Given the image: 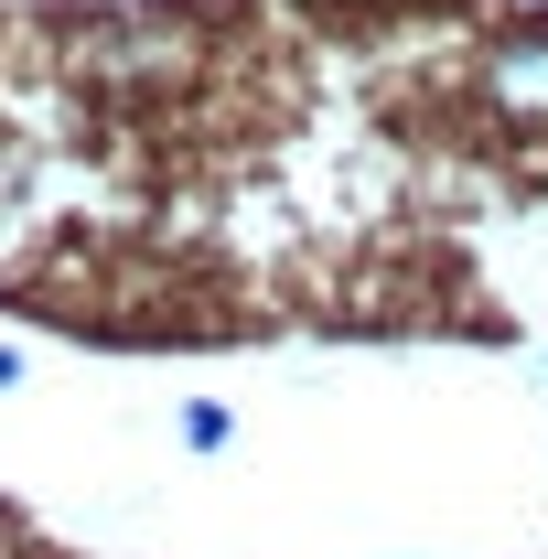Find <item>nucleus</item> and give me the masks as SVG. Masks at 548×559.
Instances as JSON below:
<instances>
[{"mask_svg": "<svg viewBox=\"0 0 548 559\" xmlns=\"http://www.w3.org/2000/svg\"><path fill=\"white\" fill-rule=\"evenodd\" d=\"M86 66L108 75V86H162V75L194 66V33H183L172 11H108V22L86 33Z\"/></svg>", "mask_w": 548, "mask_h": 559, "instance_id": "nucleus-1", "label": "nucleus"}, {"mask_svg": "<svg viewBox=\"0 0 548 559\" xmlns=\"http://www.w3.org/2000/svg\"><path fill=\"white\" fill-rule=\"evenodd\" d=\"M0 538H11V527H0Z\"/></svg>", "mask_w": 548, "mask_h": 559, "instance_id": "nucleus-4", "label": "nucleus"}, {"mask_svg": "<svg viewBox=\"0 0 548 559\" xmlns=\"http://www.w3.org/2000/svg\"><path fill=\"white\" fill-rule=\"evenodd\" d=\"M226 430H237V419L215 409V399H194V409H183V441H194V452H226Z\"/></svg>", "mask_w": 548, "mask_h": 559, "instance_id": "nucleus-3", "label": "nucleus"}, {"mask_svg": "<svg viewBox=\"0 0 548 559\" xmlns=\"http://www.w3.org/2000/svg\"><path fill=\"white\" fill-rule=\"evenodd\" d=\"M484 108L516 130H548V22H516L484 44Z\"/></svg>", "mask_w": 548, "mask_h": 559, "instance_id": "nucleus-2", "label": "nucleus"}]
</instances>
